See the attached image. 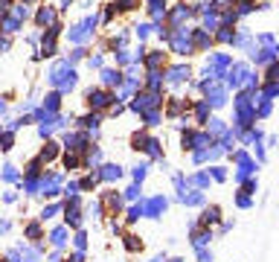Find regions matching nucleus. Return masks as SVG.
<instances>
[{
	"instance_id": "nucleus-1",
	"label": "nucleus",
	"mask_w": 279,
	"mask_h": 262,
	"mask_svg": "<svg viewBox=\"0 0 279 262\" xmlns=\"http://www.w3.org/2000/svg\"><path fill=\"white\" fill-rule=\"evenodd\" d=\"M84 99H87V105H90L93 111H99V114H102L108 105L114 102V96H111V93H105V90H93V87L84 93Z\"/></svg>"
},
{
	"instance_id": "nucleus-2",
	"label": "nucleus",
	"mask_w": 279,
	"mask_h": 262,
	"mask_svg": "<svg viewBox=\"0 0 279 262\" xmlns=\"http://www.w3.org/2000/svg\"><path fill=\"white\" fill-rule=\"evenodd\" d=\"M99 201H102V207L108 210L111 216H116V213H122V207H125V201H122V195H119V192H116V190H108V192H102V198H99Z\"/></svg>"
},
{
	"instance_id": "nucleus-3",
	"label": "nucleus",
	"mask_w": 279,
	"mask_h": 262,
	"mask_svg": "<svg viewBox=\"0 0 279 262\" xmlns=\"http://www.w3.org/2000/svg\"><path fill=\"white\" fill-rule=\"evenodd\" d=\"M169 207V201H166L163 195H157V198H148L146 204H143V216H148V219H160V213Z\"/></svg>"
},
{
	"instance_id": "nucleus-4",
	"label": "nucleus",
	"mask_w": 279,
	"mask_h": 262,
	"mask_svg": "<svg viewBox=\"0 0 279 262\" xmlns=\"http://www.w3.org/2000/svg\"><path fill=\"white\" fill-rule=\"evenodd\" d=\"M47 239H49V245H52L55 251H61V248L67 245V239H70V227H67V225L52 227V230L47 233Z\"/></svg>"
},
{
	"instance_id": "nucleus-5",
	"label": "nucleus",
	"mask_w": 279,
	"mask_h": 262,
	"mask_svg": "<svg viewBox=\"0 0 279 262\" xmlns=\"http://www.w3.org/2000/svg\"><path fill=\"white\" fill-rule=\"evenodd\" d=\"M221 222V207L218 204H210V207H204L201 210V219H198V225L201 227H213Z\"/></svg>"
},
{
	"instance_id": "nucleus-6",
	"label": "nucleus",
	"mask_w": 279,
	"mask_h": 262,
	"mask_svg": "<svg viewBox=\"0 0 279 262\" xmlns=\"http://www.w3.org/2000/svg\"><path fill=\"white\" fill-rule=\"evenodd\" d=\"M96 178L99 181H108V184H114L122 178V166H116V163H102L96 169Z\"/></svg>"
},
{
	"instance_id": "nucleus-7",
	"label": "nucleus",
	"mask_w": 279,
	"mask_h": 262,
	"mask_svg": "<svg viewBox=\"0 0 279 262\" xmlns=\"http://www.w3.org/2000/svg\"><path fill=\"white\" fill-rule=\"evenodd\" d=\"M58 155H61V146H58L55 140H47V143L41 146V152H38V160H41V163H52Z\"/></svg>"
},
{
	"instance_id": "nucleus-8",
	"label": "nucleus",
	"mask_w": 279,
	"mask_h": 262,
	"mask_svg": "<svg viewBox=\"0 0 279 262\" xmlns=\"http://www.w3.org/2000/svg\"><path fill=\"white\" fill-rule=\"evenodd\" d=\"M23 236L32 245L41 242V239H44V225H41V222H26V225H23Z\"/></svg>"
},
{
	"instance_id": "nucleus-9",
	"label": "nucleus",
	"mask_w": 279,
	"mask_h": 262,
	"mask_svg": "<svg viewBox=\"0 0 279 262\" xmlns=\"http://www.w3.org/2000/svg\"><path fill=\"white\" fill-rule=\"evenodd\" d=\"M213 242V227H198L192 233V248H207Z\"/></svg>"
},
{
	"instance_id": "nucleus-10",
	"label": "nucleus",
	"mask_w": 279,
	"mask_h": 262,
	"mask_svg": "<svg viewBox=\"0 0 279 262\" xmlns=\"http://www.w3.org/2000/svg\"><path fill=\"white\" fill-rule=\"evenodd\" d=\"M61 210H64V204L52 201V204H47V207H44L41 213H38V222H41V225H47V222H52V219H55V216H58Z\"/></svg>"
},
{
	"instance_id": "nucleus-11",
	"label": "nucleus",
	"mask_w": 279,
	"mask_h": 262,
	"mask_svg": "<svg viewBox=\"0 0 279 262\" xmlns=\"http://www.w3.org/2000/svg\"><path fill=\"white\" fill-rule=\"evenodd\" d=\"M122 248L128 254H137V251H143V239L137 233H122Z\"/></svg>"
},
{
	"instance_id": "nucleus-12",
	"label": "nucleus",
	"mask_w": 279,
	"mask_h": 262,
	"mask_svg": "<svg viewBox=\"0 0 279 262\" xmlns=\"http://www.w3.org/2000/svg\"><path fill=\"white\" fill-rule=\"evenodd\" d=\"M41 175H44V163H41L38 157L29 160V163H26V169H23V178H35V181H38Z\"/></svg>"
},
{
	"instance_id": "nucleus-13",
	"label": "nucleus",
	"mask_w": 279,
	"mask_h": 262,
	"mask_svg": "<svg viewBox=\"0 0 279 262\" xmlns=\"http://www.w3.org/2000/svg\"><path fill=\"white\" fill-rule=\"evenodd\" d=\"M82 166V155H73V152H67L64 155V169L67 172H76Z\"/></svg>"
},
{
	"instance_id": "nucleus-14",
	"label": "nucleus",
	"mask_w": 279,
	"mask_h": 262,
	"mask_svg": "<svg viewBox=\"0 0 279 262\" xmlns=\"http://www.w3.org/2000/svg\"><path fill=\"white\" fill-rule=\"evenodd\" d=\"M96 184H99L96 172H90V175H84L82 181H79V190H82V192H90V190H96Z\"/></svg>"
},
{
	"instance_id": "nucleus-15",
	"label": "nucleus",
	"mask_w": 279,
	"mask_h": 262,
	"mask_svg": "<svg viewBox=\"0 0 279 262\" xmlns=\"http://www.w3.org/2000/svg\"><path fill=\"white\" fill-rule=\"evenodd\" d=\"M146 146H148V134H146V131H137V134L131 137V149H134V152H143Z\"/></svg>"
},
{
	"instance_id": "nucleus-16",
	"label": "nucleus",
	"mask_w": 279,
	"mask_h": 262,
	"mask_svg": "<svg viewBox=\"0 0 279 262\" xmlns=\"http://www.w3.org/2000/svg\"><path fill=\"white\" fill-rule=\"evenodd\" d=\"M82 213H87L90 219H102V213H105V207H102V201H90L87 207H82Z\"/></svg>"
},
{
	"instance_id": "nucleus-17",
	"label": "nucleus",
	"mask_w": 279,
	"mask_h": 262,
	"mask_svg": "<svg viewBox=\"0 0 279 262\" xmlns=\"http://www.w3.org/2000/svg\"><path fill=\"white\" fill-rule=\"evenodd\" d=\"M122 201H143V190H140V184H131L125 195H122Z\"/></svg>"
},
{
	"instance_id": "nucleus-18",
	"label": "nucleus",
	"mask_w": 279,
	"mask_h": 262,
	"mask_svg": "<svg viewBox=\"0 0 279 262\" xmlns=\"http://www.w3.org/2000/svg\"><path fill=\"white\" fill-rule=\"evenodd\" d=\"M140 219H143V204H131V207H128V216H125V222L134 225V222H140Z\"/></svg>"
},
{
	"instance_id": "nucleus-19",
	"label": "nucleus",
	"mask_w": 279,
	"mask_h": 262,
	"mask_svg": "<svg viewBox=\"0 0 279 262\" xmlns=\"http://www.w3.org/2000/svg\"><path fill=\"white\" fill-rule=\"evenodd\" d=\"M73 248H76V251H84V248H87V233H84L82 227L73 233Z\"/></svg>"
},
{
	"instance_id": "nucleus-20",
	"label": "nucleus",
	"mask_w": 279,
	"mask_h": 262,
	"mask_svg": "<svg viewBox=\"0 0 279 262\" xmlns=\"http://www.w3.org/2000/svg\"><path fill=\"white\" fill-rule=\"evenodd\" d=\"M146 175H148V163H140V166H134V169H131L134 184H143V181H146Z\"/></svg>"
},
{
	"instance_id": "nucleus-21",
	"label": "nucleus",
	"mask_w": 279,
	"mask_h": 262,
	"mask_svg": "<svg viewBox=\"0 0 279 262\" xmlns=\"http://www.w3.org/2000/svg\"><path fill=\"white\" fill-rule=\"evenodd\" d=\"M17 178H20V172H17L12 163H6V166H3V181H6V184H12V181H17Z\"/></svg>"
},
{
	"instance_id": "nucleus-22",
	"label": "nucleus",
	"mask_w": 279,
	"mask_h": 262,
	"mask_svg": "<svg viewBox=\"0 0 279 262\" xmlns=\"http://www.w3.org/2000/svg\"><path fill=\"white\" fill-rule=\"evenodd\" d=\"M189 181H192V184H195L198 190H207V187H210V175H204V172L192 175V178H189Z\"/></svg>"
},
{
	"instance_id": "nucleus-23",
	"label": "nucleus",
	"mask_w": 279,
	"mask_h": 262,
	"mask_svg": "<svg viewBox=\"0 0 279 262\" xmlns=\"http://www.w3.org/2000/svg\"><path fill=\"white\" fill-rule=\"evenodd\" d=\"M210 178H213V181H227V169H224V166H218V163H215L213 169H210Z\"/></svg>"
},
{
	"instance_id": "nucleus-24",
	"label": "nucleus",
	"mask_w": 279,
	"mask_h": 262,
	"mask_svg": "<svg viewBox=\"0 0 279 262\" xmlns=\"http://www.w3.org/2000/svg\"><path fill=\"white\" fill-rule=\"evenodd\" d=\"M12 146H15V137H12V131H6V134H0V149H3V152H9Z\"/></svg>"
},
{
	"instance_id": "nucleus-25",
	"label": "nucleus",
	"mask_w": 279,
	"mask_h": 262,
	"mask_svg": "<svg viewBox=\"0 0 279 262\" xmlns=\"http://www.w3.org/2000/svg\"><path fill=\"white\" fill-rule=\"evenodd\" d=\"M108 230H111L114 236H122V233H125V230H122V222H119V219H108Z\"/></svg>"
},
{
	"instance_id": "nucleus-26",
	"label": "nucleus",
	"mask_w": 279,
	"mask_h": 262,
	"mask_svg": "<svg viewBox=\"0 0 279 262\" xmlns=\"http://www.w3.org/2000/svg\"><path fill=\"white\" fill-rule=\"evenodd\" d=\"M52 9H47V6H44V9H41V12H38V23H41V26H44V23H49V20H52Z\"/></svg>"
},
{
	"instance_id": "nucleus-27",
	"label": "nucleus",
	"mask_w": 279,
	"mask_h": 262,
	"mask_svg": "<svg viewBox=\"0 0 279 262\" xmlns=\"http://www.w3.org/2000/svg\"><path fill=\"white\" fill-rule=\"evenodd\" d=\"M250 204H253V198H250V195H242V192H239V195H236V207L247 210V207H250Z\"/></svg>"
},
{
	"instance_id": "nucleus-28",
	"label": "nucleus",
	"mask_w": 279,
	"mask_h": 262,
	"mask_svg": "<svg viewBox=\"0 0 279 262\" xmlns=\"http://www.w3.org/2000/svg\"><path fill=\"white\" fill-rule=\"evenodd\" d=\"M198 254V262H213V251H207V248H195Z\"/></svg>"
},
{
	"instance_id": "nucleus-29",
	"label": "nucleus",
	"mask_w": 279,
	"mask_h": 262,
	"mask_svg": "<svg viewBox=\"0 0 279 262\" xmlns=\"http://www.w3.org/2000/svg\"><path fill=\"white\" fill-rule=\"evenodd\" d=\"M218 225H221V227H218V230H221V233H230V230H233V222H227V219H221V222H218Z\"/></svg>"
},
{
	"instance_id": "nucleus-30",
	"label": "nucleus",
	"mask_w": 279,
	"mask_h": 262,
	"mask_svg": "<svg viewBox=\"0 0 279 262\" xmlns=\"http://www.w3.org/2000/svg\"><path fill=\"white\" fill-rule=\"evenodd\" d=\"M3 201H6V204H15L17 195H15V192H3Z\"/></svg>"
},
{
	"instance_id": "nucleus-31",
	"label": "nucleus",
	"mask_w": 279,
	"mask_h": 262,
	"mask_svg": "<svg viewBox=\"0 0 279 262\" xmlns=\"http://www.w3.org/2000/svg\"><path fill=\"white\" fill-rule=\"evenodd\" d=\"M151 262H169V257H166V254H154V257H151Z\"/></svg>"
},
{
	"instance_id": "nucleus-32",
	"label": "nucleus",
	"mask_w": 279,
	"mask_h": 262,
	"mask_svg": "<svg viewBox=\"0 0 279 262\" xmlns=\"http://www.w3.org/2000/svg\"><path fill=\"white\" fill-rule=\"evenodd\" d=\"M169 262H186V260H169Z\"/></svg>"
},
{
	"instance_id": "nucleus-33",
	"label": "nucleus",
	"mask_w": 279,
	"mask_h": 262,
	"mask_svg": "<svg viewBox=\"0 0 279 262\" xmlns=\"http://www.w3.org/2000/svg\"><path fill=\"white\" fill-rule=\"evenodd\" d=\"M0 262H3V260H0Z\"/></svg>"
}]
</instances>
